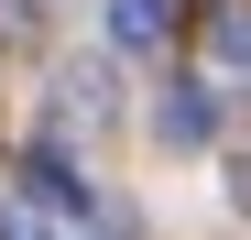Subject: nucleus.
Returning a JSON list of instances; mask_svg holds the SVG:
<instances>
[{
    "instance_id": "obj_1",
    "label": "nucleus",
    "mask_w": 251,
    "mask_h": 240,
    "mask_svg": "<svg viewBox=\"0 0 251 240\" xmlns=\"http://www.w3.org/2000/svg\"><path fill=\"white\" fill-rule=\"evenodd\" d=\"M22 208H44V218H88V175L66 164V142H33V153H22Z\"/></svg>"
},
{
    "instance_id": "obj_2",
    "label": "nucleus",
    "mask_w": 251,
    "mask_h": 240,
    "mask_svg": "<svg viewBox=\"0 0 251 240\" xmlns=\"http://www.w3.org/2000/svg\"><path fill=\"white\" fill-rule=\"evenodd\" d=\"M153 131L175 142V153H207V142H219V88H197V76H175V88L153 98Z\"/></svg>"
},
{
    "instance_id": "obj_3",
    "label": "nucleus",
    "mask_w": 251,
    "mask_h": 240,
    "mask_svg": "<svg viewBox=\"0 0 251 240\" xmlns=\"http://www.w3.org/2000/svg\"><path fill=\"white\" fill-rule=\"evenodd\" d=\"M109 44H131V55L175 44V0H109Z\"/></svg>"
},
{
    "instance_id": "obj_4",
    "label": "nucleus",
    "mask_w": 251,
    "mask_h": 240,
    "mask_svg": "<svg viewBox=\"0 0 251 240\" xmlns=\"http://www.w3.org/2000/svg\"><path fill=\"white\" fill-rule=\"evenodd\" d=\"M207 55H219V66H251V0H219V11H207Z\"/></svg>"
},
{
    "instance_id": "obj_5",
    "label": "nucleus",
    "mask_w": 251,
    "mask_h": 240,
    "mask_svg": "<svg viewBox=\"0 0 251 240\" xmlns=\"http://www.w3.org/2000/svg\"><path fill=\"white\" fill-rule=\"evenodd\" d=\"M55 88H66V120H99L109 109V66H66Z\"/></svg>"
},
{
    "instance_id": "obj_6",
    "label": "nucleus",
    "mask_w": 251,
    "mask_h": 240,
    "mask_svg": "<svg viewBox=\"0 0 251 240\" xmlns=\"http://www.w3.org/2000/svg\"><path fill=\"white\" fill-rule=\"evenodd\" d=\"M0 240H55V218H44V208H22V196H11V208H0Z\"/></svg>"
},
{
    "instance_id": "obj_7",
    "label": "nucleus",
    "mask_w": 251,
    "mask_h": 240,
    "mask_svg": "<svg viewBox=\"0 0 251 240\" xmlns=\"http://www.w3.org/2000/svg\"><path fill=\"white\" fill-rule=\"evenodd\" d=\"M229 208H251V153H240V164H229Z\"/></svg>"
},
{
    "instance_id": "obj_8",
    "label": "nucleus",
    "mask_w": 251,
    "mask_h": 240,
    "mask_svg": "<svg viewBox=\"0 0 251 240\" xmlns=\"http://www.w3.org/2000/svg\"><path fill=\"white\" fill-rule=\"evenodd\" d=\"M99 240H131V229H99Z\"/></svg>"
}]
</instances>
